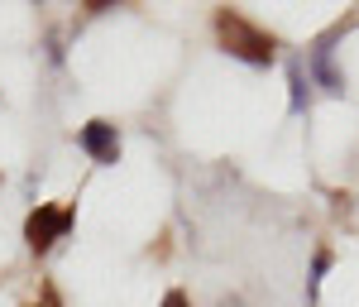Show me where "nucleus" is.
I'll return each mask as SVG.
<instances>
[{"instance_id":"1","label":"nucleus","mask_w":359,"mask_h":307,"mask_svg":"<svg viewBox=\"0 0 359 307\" xmlns=\"http://www.w3.org/2000/svg\"><path fill=\"white\" fill-rule=\"evenodd\" d=\"M216 34H221V48L240 63H254V67H269L278 58V39L269 29H259L254 20H245L240 10H216Z\"/></svg>"},{"instance_id":"2","label":"nucleus","mask_w":359,"mask_h":307,"mask_svg":"<svg viewBox=\"0 0 359 307\" xmlns=\"http://www.w3.org/2000/svg\"><path fill=\"white\" fill-rule=\"evenodd\" d=\"M67 230H72V207L39 202V207L29 211V221H25V245H29L34 254H43V250H53Z\"/></svg>"},{"instance_id":"3","label":"nucleus","mask_w":359,"mask_h":307,"mask_svg":"<svg viewBox=\"0 0 359 307\" xmlns=\"http://www.w3.org/2000/svg\"><path fill=\"white\" fill-rule=\"evenodd\" d=\"M77 144H82L96 164H115V159H120V135H115L111 120H86L82 135H77Z\"/></svg>"},{"instance_id":"4","label":"nucleus","mask_w":359,"mask_h":307,"mask_svg":"<svg viewBox=\"0 0 359 307\" xmlns=\"http://www.w3.org/2000/svg\"><path fill=\"white\" fill-rule=\"evenodd\" d=\"M311 72H316V82L326 86V91H345V77L331 67V48H326V44L311 53Z\"/></svg>"},{"instance_id":"5","label":"nucleus","mask_w":359,"mask_h":307,"mask_svg":"<svg viewBox=\"0 0 359 307\" xmlns=\"http://www.w3.org/2000/svg\"><path fill=\"white\" fill-rule=\"evenodd\" d=\"M287 86H292V111H306V72L297 63L287 67Z\"/></svg>"},{"instance_id":"6","label":"nucleus","mask_w":359,"mask_h":307,"mask_svg":"<svg viewBox=\"0 0 359 307\" xmlns=\"http://www.w3.org/2000/svg\"><path fill=\"white\" fill-rule=\"evenodd\" d=\"M326 269H331V254L316 250V259H311V279H306V298L316 303V288H321V279H326Z\"/></svg>"},{"instance_id":"7","label":"nucleus","mask_w":359,"mask_h":307,"mask_svg":"<svg viewBox=\"0 0 359 307\" xmlns=\"http://www.w3.org/2000/svg\"><path fill=\"white\" fill-rule=\"evenodd\" d=\"M29 307H62V303H57V293H53V283H43V293H39Z\"/></svg>"},{"instance_id":"8","label":"nucleus","mask_w":359,"mask_h":307,"mask_svg":"<svg viewBox=\"0 0 359 307\" xmlns=\"http://www.w3.org/2000/svg\"><path fill=\"white\" fill-rule=\"evenodd\" d=\"M158 307H192V303H187L182 288H172V293H163V303H158Z\"/></svg>"}]
</instances>
